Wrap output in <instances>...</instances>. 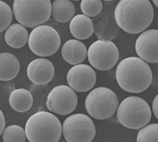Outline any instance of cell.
<instances>
[{"label": "cell", "mask_w": 158, "mask_h": 142, "mask_svg": "<svg viewBox=\"0 0 158 142\" xmlns=\"http://www.w3.org/2000/svg\"><path fill=\"white\" fill-rule=\"evenodd\" d=\"M13 19V12L10 7L0 0V32H2L11 24Z\"/></svg>", "instance_id": "cb8c5ba5"}, {"label": "cell", "mask_w": 158, "mask_h": 142, "mask_svg": "<svg viewBox=\"0 0 158 142\" xmlns=\"http://www.w3.org/2000/svg\"><path fill=\"white\" fill-rule=\"evenodd\" d=\"M5 127H6L5 116L2 110L0 109V136H1L2 134L3 133V132L5 129Z\"/></svg>", "instance_id": "d4e9b609"}, {"label": "cell", "mask_w": 158, "mask_h": 142, "mask_svg": "<svg viewBox=\"0 0 158 142\" xmlns=\"http://www.w3.org/2000/svg\"><path fill=\"white\" fill-rule=\"evenodd\" d=\"M88 60L94 68L100 71L109 70L117 64L119 58L117 46L111 40L98 39L90 45Z\"/></svg>", "instance_id": "9c48e42d"}, {"label": "cell", "mask_w": 158, "mask_h": 142, "mask_svg": "<svg viewBox=\"0 0 158 142\" xmlns=\"http://www.w3.org/2000/svg\"><path fill=\"white\" fill-rule=\"evenodd\" d=\"M74 1H79V0H74Z\"/></svg>", "instance_id": "f1b7e54d"}, {"label": "cell", "mask_w": 158, "mask_h": 142, "mask_svg": "<svg viewBox=\"0 0 158 142\" xmlns=\"http://www.w3.org/2000/svg\"><path fill=\"white\" fill-rule=\"evenodd\" d=\"M81 9L86 16L94 18L102 11V3L101 0H82Z\"/></svg>", "instance_id": "603a6c76"}, {"label": "cell", "mask_w": 158, "mask_h": 142, "mask_svg": "<svg viewBox=\"0 0 158 142\" xmlns=\"http://www.w3.org/2000/svg\"><path fill=\"white\" fill-rule=\"evenodd\" d=\"M62 57L71 65H77L83 62L87 56V49L83 43L77 39H69L62 45Z\"/></svg>", "instance_id": "9a60e30c"}, {"label": "cell", "mask_w": 158, "mask_h": 142, "mask_svg": "<svg viewBox=\"0 0 158 142\" xmlns=\"http://www.w3.org/2000/svg\"><path fill=\"white\" fill-rule=\"evenodd\" d=\"M115 76L120 88L132 93L145 92L153 79L149 65L137 57H129L121 61L117 67Z\"/></svg>", "instance_id": "7a4b0ae2"}, {"label": "cell", "mask_w": 158, "mask_h": 142, "mask_svg": "<svg viewBox=\"0 0 158 142\" xmlns=\"http://www.w3.org/2000/svg\"><path fill=\"white\" fill-rule=\"evenodd\" d=\"M25 132L30 142H57L62 136V126L58 118L52 113L38 112L27 120Z\"/></svg>", "instance_id": "3957f363"}, {"label": "cell", "mask_w": 158, "mask_h": 142, "mask_svg": "<svg viewBox=\"0 0 158 142\" xmlns=\"http://www.w3.org/2000/svg\"><path fill=\"white\" fill-rule=\"evenodd\" d=\"M117 117L126 128L138 129L147 125L152 117V110L143 98L137 96L126 97L117 108Z\"/></svg>", "instance_id": "277c9868"}, {"label": "cell", "mask_w": 158, "mask_h": 142, "mask_svg": "<svg viewBox=\"0 0 158 142\" xmlns=\"http://www.w3.org/2000/svg\"><path fill=\"white\" fill-rule=\"evenodd\" d=\"M52 14L56 22L67 23L74 16L75 6L70 0H55L52 6Z\"/></svg>", "instance_id": "ffe728a7"}, {"label": "cell", "mask_w": 158, "mask_h": 142, "mask_svg": "<svg viewBox=\"0 0 158 142\" xmlns=\"http://www.w3.org/2000/svg\"><path fill=\"white\" fill-rule=\"evenodd\" d=\"M66 78L69 86L77 92H88L97 82L95 71L86 64L74 65L69 69Z\"/></svg>", "instance_id": "8fae6325"}, {"label": "cell", "mask_w": 158, "mask_h": 142, "mask_svg": "<svg viewBox=\"0 0 158 142\" xmlns=\"http://www.w3.org/2000/svg\"><path fill=\"white\" fill-rule=\"evenodd\" d=\"M154 5H155L157 7H158V0H152Z\"/></svg>", "instance_id": "4316f807"}, {"label": "cell", "mask_w": 158, "mask_h": 142, "mask_svg": "<svg viewBox=\"0 0 158 142\" xmlns=\"http://www.w3.org/2000/svg\"><path fill=\"white\" fill-rule=\"evenodd\" d=\"M62 132L68 142H90L95 137L96 128L90 117L83 113H76L64 120Z\"/></svg>", "instance_id": "ba28073f"}, {"label": "cell", "mask_w": 158, "mask_h": 142, "mask_svg": "<svg viewBox=\"0 0 158 142\" xmlns=\"http://www.w3.org/2000/svg\"><path fill=\"white\" fill-rule=\"evenodd\" d=\"M98 14V18L94 23V30L97 36L99 39L112 40L115 38L119 32V27L117 26L114 19V11L112 10Z\"/></svg>", "instance_id": "5bb4252c"}, {"label": "cell", "mask_w": 158, "mask_h": 142, "mask_svg": "<svg viewBox=\"0 0 158 142\" xmlns=\"http://www.w3.org/2000/svg\"><path fill=\"white\" fill-rule=\"evenodd\" d=\"M28 32L25 26L14 23L9 26L5 32L4 39L10 47L15 49L22 48L28 41Z\"/></svg>", "instance_id": "ac0fdd59"}, {"label": "cell", "mask_w": 158, "mask_h": 142, "mask_svg": "<svg viewBox=\"0 0 158 142\" xmlns=\"http://www.w3.org/2000/svg\"><path fill=\"white\" fill-rule=\"evenodd\" d=\"M69 29L73 36L80 40L89 39L94 31L93 20L85 14L74 15L70 20Z\"/></svg>", "instance_id": "2e32d148"}, {"label": "cell", "mask_w": 158, "mask_h": 142, "mask_svg": "<svg viewBox=\"0 0 158 142\" xmlns=\"http://www.w3.org/2000/svg\"><path fill=\"white\" fill-rule=\"evenodd\" d=\"M114 15L119 28L129 34H137L152 24L154 11L149 0H120Z\"/></svg>", "instance_id": "6da1fadb"}, {"label": "cell", "mask_w": 158, "mask_h": 142, "mask_svg": "<svg viewBox=\"0 0 158 142\" xmlns=\"http://www.w3.org/2000/svg\"><path fill=\"white\" fill-rule=\"evenodd\" d=\"M152 110L154 116L158 120V94L154 98L152 103Z\"/></svg>", "instance_id": "484cf974"}, {"label": "cell", "mask_w": 158, "mask_h": 142, "mask_svg": "<svg viewBox=\"0 0 158 142\" xmlns=\"http://www.w3.org/2000/svg\"><path fill=\"white\" fill-rule=\"evenodd\" d=\"M135 51L145 61L158 63V30H149L142 32L136 39Z\"/></svg>", "instance_id": "7c38bea8"}, {"label": "cell", "mask_w": 158, "mask_h": 142, "mask_svg": "<svg viewBox=\"0 0 158 142\" xmlns=\"http://www.w3.org/2000/svg\"><path fill=\"white\" fill-rule=\"evenodd\" d=\"M78 104V96L70 86L59 85L49 93L46 106L50 112L66 116L73 112Z\"/></svg>", "instance_id": "30bf717a"}, {"label": "cell", "mask_w": 158, "mask_h": 142, "mask_svg": "<svg viewBox=\"0 0 158 142\" xmlns=\"http://www.w3.org/2000/svg\"><path fill=\"white\" fill-rule=\"evenodd\" d=\"M33 97L30 91L23 88L14 89L9 97V104L14 111L23 113L30 110L33 105Z\"/></svg>", "instance_id": "d6986e66"}, {"label": "cell", "mask_w": 158, "mask_h": 142, "mask_svg": "<svg viewBox=\"0 0 158 142\" xmlns=\"http://www.w3.org/2000/svg\"><path fill=\"white\" fill-rule=\"evenodd\" d=\"M55 69L50 60L38 58L31 61L27 68V75L33 84L38 85L48 84L54 76Z\"/></svg>", "instance_id": "4fadbf2b"}, {"label": "cell", "mask_w": 158, "mask_h": 142, "mask_svg": "<svg viewBox=\"0 0 158 142\" xmlns=\"http://www.w3.org/2000/svg\"><path fill=\"white\" fill-rule=\"evenodd\" d=\"M2 135L4 142H24L27 139L25 130L18 125L7 126Z\"/></svg>", "instance_id": "44dd1931"}, {"label": "cell", "mask_w": 158, "mask_h": 142, "mask_svg": "<svg viewBox=\"0 0 158 142\" xmlns=\"http://www.w3.org/2000/svg\"><path fill=\"white\" fill-rule=\"evenodd\" d=\"M28 46L36 56L48 57L56 53L60 48L61 39L58 31L47 25L35 27L28 37Z\"/></svg>", "instance_id": "52a82bcc"}, {"label": "cell", "mask_w": 158, "mask_h": 142, "mask_svg": "<svg viewBox=\"0 0 158 142\" xmlns=\"http://www.w3.org/2000/svg\"><path fill=\"white\" fill-rule=\"evenodd\" d=\"M105 2H110V1H113V0H104Z\"/></svg>", "instance_id": "83f0119b"}, {"label": "cell", "mask_w": 158, "mask_h": 142, "mask_svg": "<svg viewBox=\"0 0 158 142\" xmlns=\"http://www.w3.org/2000/svg\"><path fill=\"white\" fill-rule=\"evenodd\" d=\"M138 142H158V124L145 125L141 129L137 137Z\"/></svg>", "instance_id": "7402d4cb"}, {"label": "cell", "mask_w": 158, "mask_h": 142, "mask_svg": "<svg viewBox=\"0 0 158 142\" xmlns=\"http://www.w3.org/2000/svg\"><path fill=\"white\" fill-rule=\"evenodd\" d=\"M13 13L23 26L35 27L46 23L52 14L50 0H14Z\"/></svg>", "instance_id": "5b68a950"}, {"label": "cell", "mask_w": 158, "mask_h": 142, "mask_svg": "<svg viewBox=\"0 0 158 142\" xmlns=\"http://www.w3.org/2000/svg\"><path fill=\"white\" fill-rule=\"evenodd\" d=\"M118 100L113 90L99 87L90 91L86 97V112L96 120H103L111 117L116 112Z\"/></svg>", "instance_id": "8992f818"}, {"label": "cell", "mask_w": 158, "mask_h": 142, "mask_svg": "<svg viewBox=\"0 0 158 142\" xmlns=\"http://www.w3.org/2000/svg\"><path fill=\"white\" fill-rule=\"evenodd\" d=\"M20 64L14 55L4 52L0 53V81H11L18 76Z\"/></svg>", "instance_id": "e0dca14e"}]
</instances>
